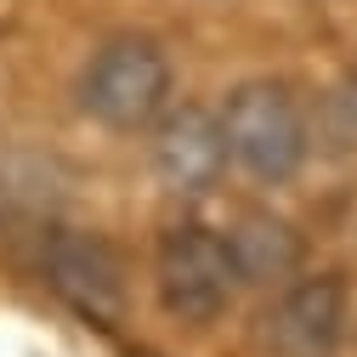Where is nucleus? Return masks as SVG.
<instances>
[{
    "instance_id": "obj_1",
    "label": "nucleus",
    "mask_w": 357,
    "mask_h": 357,
    "mask_svg": "<svg viewBox=\"0 0 357 357\" xmlns=\"http://www.w3.org/2000/svg\"><path fill=\"white\" fill-rule=\"evenodd\" d=\"M170 85H176V68H170L159 40L114 34L85 57L74 97H79V114L91 125L137 137V130H153V119L170 108Z\"/></svg>"
},
{
    "instance_id": "obj_2",
    "label": "nucleus",
    "mask_w": 357,
    "mask_h": 357,
    "mask_svg": "<svg viewBox=\"0 0 357 357\" xmlns=\"http://www.w3.org/2000/svg\"><path fill=\"white\" fill-rule=\"evenodd\" d=\"M221 137H227V159L255 176L261 188H284L306 170L312 159V125L306 108L295 102L289 85L278 79H244L221 102Z\"/></svg>"
},
{
    "instance_id": "obj_3",
    "label": "nucleus",
    "mask_w": 357,
    "mask_h": 357,
    "mask_svg": "<svg viewBox=\"0 0 357 357\" xmlns=\"http://www.w3.org/2000/svg\"><path fill=\"white\" fill-rule=\"evenodd\" d=\"M153 289H159V306L176 324L204 329L215 318H227V306L238 295L227 238L215 227H204V221H176V227H165V238L153 250Z\"/></svg>"
},
{
    "instance_id": "obj_4",
    "label": "nucleus",
    "mask_w": 357,
    "mask_h": 357,
    "mask_svg": "<svg viewBox=\"0 0 357 357\" xmlns=\"http://www.w3.org/2000/svg\"><path fill=\"white\" fill-rule=\"evenodd\" d=\"M52 295L79 312L85 324L114 329L125 318V261L102 233H79V227H52L46 250H40Z\"/></svg>"
},
{
    "instance_id": "obj_5",
    "label": "nucleus",
    "mask_w": 357,
    "mask_h": 357,
    "mask_svg": "<svg viewBox=\"0 0 357 357\" xmlns=\"http://www.w3.org/2000/svg\"><path fill=\"white\" fill-rule=\"evenodd\" d=\"M153 182L170 193V199H210L227 176V137H221V114L210 108H165L153 119Z\"/></svg>"
},
{
    "instance_id": "obj_6",
    "label": "nucleus",
    "mask_w": 357,
    "mask_h": 357,
    "mask_svg": "<svg viewBox=\"0 0 357 357\" xmlns=\"http://www.w3.org/2000/svg\"><path fill=\"white\" fill-rule=\"evenodd\" d=\"M346 335V284L335 273L289 278L278 284V301L266 306V351L273 357H335Z\"/></svg>"
},
{
    "instance_id": "obj_7",
    "label": "nucleus",
    "mask_w": 357,
    "mask_h": 357,
    "mask_svg": "<svg viewBox=\"0 0 357 357\" xmlns=\"http://www.w3.org/2000/svg\"><path fill=\"white\" fill-rule=\"evenodd\" d=\"M221 238H227V261H233L238 289H278L306 261L301 233L273 210H244L233 227H221Z\"/></svg>"
}]
</instances>
